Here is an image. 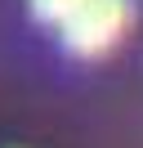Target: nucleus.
Segmentation results:
<instances>
[{"mask_svg": "<svg viewBox=\"0 0 143 148\" xmlns=\"http://www.w3.org/2000/svg\"><path fill=\"white\" fill-rule=\"evenodd\" d=\"M130 0H85L67 23H63V45L76 58H103L107 49H116V40L130 32Z\"/></svg>", "mask_w": 143, "mask_h": 148, "instance_id": "f257e3e1", "label": "nucleus"}, {"mask_svg": "<svg viewBox=\"0 0 143 148\" xmlns=\"http://www.w3.org/2000/svg\"><path fill=\"white\" fill-rule=\"evenodd\" d=\"M27 5H31V18H36V23H45V27H63L85 0H27Z\"/></svg>", "mask_w": 143, "mask_h": 148, "instance_id": "f03ea898", "label": "nucleus"}]
</instances>
